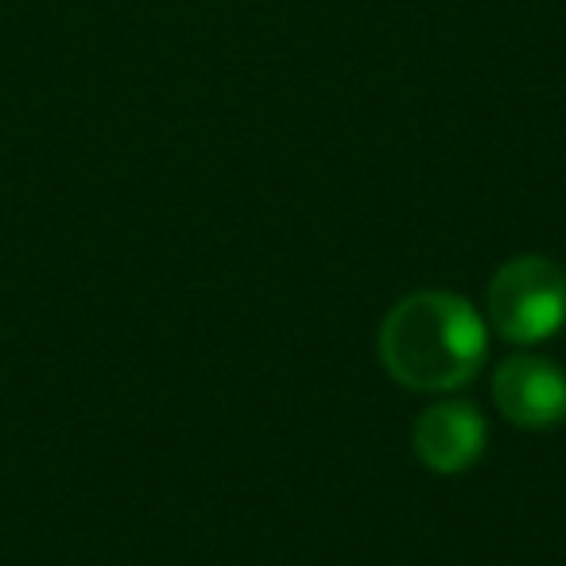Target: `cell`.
Wrapping results in <instances>:
<instances>
[{"mask_svg":"<svg viewBox=\"0 0 566 566\" xmlns=\"http://www.w3.org/2000/svg\"><path fill=\"white\" fill-rule=\"evenodd\" d=\"M489 323L516 346H535L566 323V272L547 256H516L493 275L485 295Z\"/></svg>","mask_w":566,"mask_h":566,"instance_id":"2","label":"cell"},{"mask_svg":"<svg viewBox=\"0 0 566 566\" xmlns=\"http://www.w3.org/2000/svg\"><path fill=\"white\" fill-rule=\"evenodd\" d=\"M380 365L408 392H454L485 365L489 334L454 292H416L380 323Z\"/></svg>","mask_w":566,"mask_h":566,"instance_id":"1","label":"cell"},{"mask_svg":"<svg viewBox=\"0 0 566 566\" xmlns=\"http://www.w3.org/2000/svg\"><path fill=\"white\" fill-rule=\"evenodd\" d=\"M493 400L509 423L524 431H547L566 419V377L547 357L516 354L496 369Z\"/></svg>","mask_w":566,"mask_h":566,"instance_id":"3","label":"cell"},{"mask_svg":"<svg viewBox=\"0 0 566 566\" xmlns=\"http://www.w3.org/2000/svg\"><path fill=\"white\" fill-rule=\"evenodd\" d=\"M489 427L481 419V408L470 400H442L431 403L423 416L416 419L411 431V447H416L419 462L434 473H462L485 454Z\"/></svg>","mask_w":566,"mask_h":566,"instance_id":"4","label":"cell"}]
</instances>
